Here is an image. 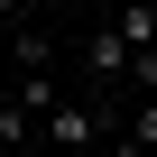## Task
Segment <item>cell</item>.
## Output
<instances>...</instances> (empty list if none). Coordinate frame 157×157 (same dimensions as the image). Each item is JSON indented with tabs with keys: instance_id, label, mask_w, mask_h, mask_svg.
I'll return each instance as SVG.
<instances>
[{
	"instance_id": "cell-1",
	"label": "cell",
	"mask_w": 157,
	"mask_h": 157,
	"mask_svg": "<svg viewBox=\"0 0 157 157\" xmlns=\"http://www.w3.org/2000/svg\"><path fill=\"white\" fill-rule=\"evenodd\" d=\"M46 74H56V37L19 19V28H10V83H46Z\"/></svg>"
},
{
	"instance_id": "cell-2",
	"label": "cell",
	"mask_w": 157,
	"mask_h": 157,
	"mask_svg": "<svg viewBox=\"0 0 157 157\" xmlns=\"http://www.w3.org/2000/svg\"><path fill=\"white\" fill-rule=\"evenodd\" d=\"M102 28H111V37H120L129 56H157V10H139V0H129V10H111Z\"/></svg>"
},
{
	"instance_id": "cell-3",
	"label": "cell",
	"mask_w": 157,
	"mask_h": 157,
	"mask_svg": "<svg viewBox=\"0 0 157 157\" xmlns=\"http://www.w3.org/2000/svg\"><path fill=\"white\" fill-rule=\"evenodd\" d=\"M120 129H129V139L157 157V102H129V111H120Z\"/></svg>"
},
{
	"instance_id": "cell-4",
	"label": "cell",
	"mask_w": 157,
	"mask_h": 157,
	"mask_svg": "<svg viewBox=\"0 0 157 157\" xmlns=\"http://www.w3.org/2000/svg\"><path fill=\"white\" fill-rule=\"evenodd\" d=\"M102 157H148V148H139V139H129V129H120V139H111V148H102Z\"/></svg>"
},
{
	"instance_id": "cell-5",
	"label": "cell",
	"mask_w": 157,
	"mask_h": 157,
	"mask_svg": "<svg viewBox=\"0 0 157 157\" xmlns=\"http://www.w3.org/2000/svg\"><path fill=\"white\" fill-rule=\"evenodd\" d=\"M83 157H102V148H83Z\"/></svg>"
},
{
	"instance_id": "cell-6",
	"label": "cell",
	"mask_w": 157,
	"mask_h": 157,
	"mask_svg": "<svg viewBox=\"0 0 157 157\" xmlns=\"http://www.w3.org/2000/svg\"><path fill=\"white\" fill-rule=\"evenodd\" d=\"M0 19H10V10H0Z\"/></svg>"
}]
</instances>
